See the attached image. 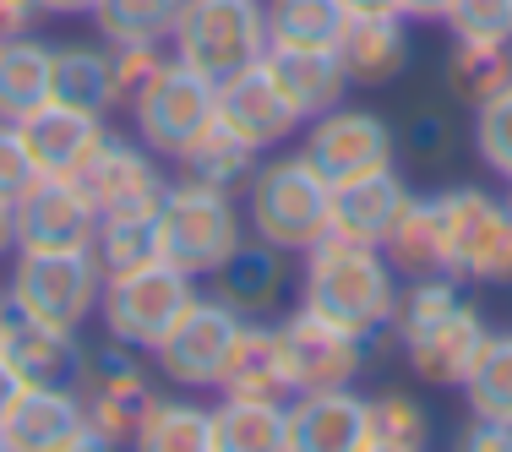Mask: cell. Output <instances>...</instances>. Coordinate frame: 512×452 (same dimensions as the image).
I'll list each match as a JSON object with an SVG mask.
<instances>
[{"label": "cell", "instance_id": "10", "mask_svg": "<svg viewBox=\"0 0 512 452\" xmlns=\"http://www.w3.org/2000/svg\"><path fill=\"white\" fill-rule=\"evenodd\" d=\"M300 158L327 180V186H349L360 175L398 164V126L376 109L338 104L300 126Z\"/></svg>", "mask_w": 512, "mask_h": 452}, {"label": "cell", "instance_id": "55", "mask_svg": "<svg viewBox=\"0 0 512 452\" xmlns=\"http://www.w3.org/2000/svg\"><path fill=\"white\" fill-rule=\"evenodd\" d=\"M507 202H512V180H507Z\"/></svg>", "mask_w": 512, "mask_h": 452}, {"label": "cell", "instance_id": "37", "mask_svg": "<svg viewBox=\"0 0 512 452\" xmlns=\"http://www.w3.org/2000/svg\"><path fill=\"white\" fill-rule=\"evenodd\" d=\"M463 295H458V278L453 273H425V278H404V289H398V305H393V327L387 333L404 344V338L425 333L431 322H442L447 311H453Z\"/></svg>", "mask_w": 512, "mask_h": 452}, {"label": "cell", "instance_id": "40", "mask_svg": "<svg viewBox=\"0 0 512 452\" xmlns=\"http://www.w3.org/2000/svg\"><path fill=\"white\" fill-rule=\"evenodd\" d=\"M442 22L463 44H512V0H447Z\"/></svg>", "mask_w": 512, "mask_h": 452}, {"label": "cell", "instance_id": "9", "mask_svg": "<svg viewBox=\"0 0 512 452\" xmlns=\"http://www.w3.org/2000/svg\"><path fill=\"white\" fill-rule=\"evenodd\" d=\"M71 393L82 398V414H88L93 431L120 442V447H131V436L142 431V420H148L153 403H158V387L142 371L137 349L115 344V338L82 349V371L71 382Z\"/></svg>", "mask_w": 512, "mask_h": 452}, {"label": "cell", "instance_id": "11", "mask_svg": "<svg viewBox=\"0 0 512 452\" xmlns=\"http://www.w3.org/2000/svg\"><path fill=\"white\" fill-rule=\"evenodd\" d=\"M278 360H284L289 398L295 393H327V387H355L365 371V338L344 333V327L322 322L316 311L295 305L278 316Z\"/></svg>", "mask_w": 512, "mask_h": 452}, {"label": "cell", "instance_id": "16", "mask_svg": "<svg viewBox=\"0 0 512 452\" xmlns=\"http://www.w3.org/2000/svg\"><path fill=\"white\" fill-rule=\"evenodd\" d=\"M485 344H491V327H485L480 305L458 300L442 322H431L425 333L404 338V360H409V371L420 376V382H431V387H463Z\"/></svg>", "mask_w": 512, "mask_h": 452}, {"label": "cell", "instance_id": "39", "mask_svg": "<svg viewBox=\"0 0 512 452\" xmlns=\"http://www.w3.org/2000/svg\"><path fill=\"white\" fill-rule=\"evenodd\" d=\"M469 137H474V158H480L496 180H512V82L496 99H485L474 109Z\"/></svg>", "mask_w": 512, "mask_h": 452}, {"label": "cell", "instance_id": "28", "mask_svg": "<svg viewBox=\"0 0 512 452\" xmlns=\"http://www.w3.org/2000/svg\"><path fill=\"white\" fill-rule=\"evenodd\" d=\"M55 99L60 104H77V109H93V115H109L120 104L115 93V66H109V44H82V39H66L55 44Z\"/></svg>", "mask_w": 512, "mask_h": 452}, {"label": "cell", "instance_id": "18", "mask_svg": "<svg viewBox=\"0 0 512 452\" xmlns=\"http://www.w3.org/2000/svg\"><path fill=\"white\" fill-rule=\"evenodd\" d=\"M371 442V409L355 387L289 398V452H365Z\"/></svg>", "mask_w": 512, "mask_h": 452}, {"label": "cell", "instance_id": "31", "mask_svg": "<svg viewBox=\"0 0 512 452\" xmlns=\"http://www.w3.org/2000/svg\"><path fill=\"white\" fill-rule=\"evenodd\" d=\"M512 82V44H463L453 39L442 66V88L453 93V104L480 109L485 99H496Z\"/></svg>", "mask_w": 512, "mask_h": 452}, {"label": "cell", "instance_id": "33", "mask_svg": "<svg viewBox=\"0 0 512 452\" xmlns=\"http://www.w3.org/2000/svg\"><path fill=\"white\" fill-rule=\"evenodd\" d=\"M131 452H213V409L191 398H158L131 436Z\"/></svg>", "mask_w": 512, "mask_h": 452}, {"label": "cell", "instance_id": "35", "mask_svg": "<svg viewBox=\"0 0 512 452\" xmlns=\"http://www.w3.org/2000/svg\"><path fill=\"white\" fill-rule=\"evenodd\" d=\"M93 256H99L104 278L137 273V267L158 262V213H115V218H99Z\"/></svg>", "mask_w": 512, "mask_h": 452}, {"label": "cell", "instance_id": "49", "mask_svg": "<svg viewBox=\"0 0 512 452\" xmlns=\"http://www.w3.org/2000/svg\"><path fill=\"white\" fill-rule=\"evenodd\" d=\"M17 256V218H11V202H0V262Z\"/></svg>", "mask_w": 512, "mask_h": 452}, {"label": "cell", "instance_id": "48", "mask_svg": "<svg viewBox=\"0 0 512 452\" xmlns=\"http://www.w3.org/2000/svg\"><path fill=\"white\" fill-rule=\"evenodd\" d=\"M44 17H93V6L99 0H39Z\"/></svg>", "mask_w": 512, "mask_h": 452}, {"label": "cell", "instance_id": "25", "mask_svg": "<svg viewBox=\"0 0 512 452\" xmlns=\"http://www.w3.org/2000/svg\"><path fill=\"white\" fill-rule=\"evenodd\" d=\"M218 398H278V403H289L273 322H240L229 365H224V376H218Z\"/></svg>", "mask_w": 512, "mask_h": 452}, {"label": "cell", "instance_id": "29", "mask_svg": "<svg viewBox=\"0 0 512 452\" xmlns=\"http://www.w3.org/2000/svg\"><path fill=\"white\" fill-rule=\"evenodd\" d=\"M256 158H262V153L246 148V142H240L235 131H229L224 120L213 115V126H207L202 137L175 158V164H180V175H186V180H202V186L229 191V197H235V191H246V186H251Z\"/></svg>", "mask_w": 512, "mask_h": 452}, {"label": "cell", "instance_id": "32", "mask_svg": "<svg viewBox=\"0 0 512 452\" xmlns=\"http://www.w3.org/2000/svg\"><path fill=\"white\" fill-rule=\"evenodd\" d=\"M186 0H99L93 6V28L104 44H153L164 50L175 39V22Z\"/></svg>", "mask_w": 512, "mask_h": 452}, {"label": "cell", "instance_id": "45", "mask_svg": "<svg viewBox=\"0 0 512 452\" xmlns=\"http://www.w3.org/2000/svg\"><path fill=\"white\" fill-rule=\"evenodd\" d=\"M44 6L39 0H0V44L6 39H28L33 28H39Z\"/></svg>", "mask_w": 512, "mask_h": 452}, {"label": "cell", "instance_id": "22", "mask_svg": "<svg viewBox=\"0 0 512 452\" xmlns=\"http://www.w3.org/2000/svg\"><path fill=\"white\" fill-rule=\"evenodd\" d=\"M409 197L414 191L398 175V164L376 169V175H360L349 186H333V235L355 240V246H382L393 235V224H398Z\"/></svg>", "mask_w": 512, "mask_h": 452}, {"label": "cell", "instance_id": "23", "mask_svg": "<svg viewBox=\"0 0 512 452\" xmlns=\"http://www.w3.org/2000/svg\"><path fill=\"white\" fill-rule=\"evenodd\" d=\"M82 431L88 414L71 387H28L6 420V442L17 452H71Z\"/></svg>", "mask_w": 512, "mask_h": 452}, {"label": "cell", "instance_id": "13", "mask_svg": "<svg viewBox=\"0 0 512 452\" xmlns=\"http://www.w3.org/2000/svg\"><path fill=\"white\" fill-rule=\"evenodd\" d=\"M88 202L99 207V218H115V213H158L169 191V175L158 164V153H148L137 137H109L99 153L82 164V175H71Z\"/></svg>", "mask_w": 512, "mask_h": 452}, {"label": "cell", "instance_id": "30", "mask_svg": "<svg viewBox=\"0 0 512 452\" xmlns=\"http://www.w3.org/2000/svg\"><path fill=\"white\" fill-rule=\"evenodd\" d=\"M382 256L393 262L398 278H425L442 273V218H436V197H414L404 202L393 235L382 240Z\"/></svg>", "mask_w": 512, "mask_h": 452}, {"label": "cell", "instance_id": "46", "mask_svg": "<svg viewBox=\"0 0 512 452\" xmlns=\"http://www.w3.org/2000/svg\"><path fill=\"white\" fill-rule=\"evenodd\" d=\"M22 393H28V382H22V376L6 365V354H0V431H6V420H11V409H17Z\"/></svg>", "mask_w": 512, "mask_h": 452}, {"label": "cell", "instance_id": "53", "mask_svg": "<svg viewBox=\"0 0 512 452\" xmlns=\"http://www.w3.org/2000/svg\"><path fill=\"white\" fill-rule=\"evenodd\" d=\"M6 327H11V300H6V289H0V338H6Z\"/></svg>", "mask_w": 512, "mask_h": 452}, {"label": "cell", "instance_id": "52", "mask_svg": "<svg viewBox=\"0 0 512 452\" xmlns=\"http://www.w3.org/2000/svg\"><path fill=\"white\" fill-rule=\"evenodd\" d=\"M365 452H420V447H398V442H376V436H371V442H365Z\"/></svg>", "mask_w": 512, "mask_h": 452}, {"label": "cell", "instance_id": "8", "mask_svg": "<svg viewBox=\"0 0 512 452\" xmlns=\"http://www.w3.org/2000/svg\"><path fill=\"white\" fill-rule=\"evenodd\" d=\"M197 278H186L180 267L169 262H148L137 273H115L104 278V295H99V322L115 344L137 349V354H153L175 333V322L191 311L197 300Z\"/></svg>", "mask_w": 512, "mask_h": 452}, {"label": "cell", "instance_id": "1", "mask_svg": "<svg viewBox=\"0 0 512 452\" xmlns=\"http://www.w3.org/2000/svg\"><path fill=\"white\" fill-rule=\"evenodd\" d=\"M398 289L404 284H398L382 246H355V240L327 235L322 246L300 256V305L316 311L322 322L365 338V344L393 327Z\"/></svg>", "mask_w": 512, "mask_h": 452}, {"label": "cell", "instance_id": "12", "mask_svg": "<svg viewBox=\"0 0 512 452\" xmlns=\"http://www.w3.org/2000/svg\"><path fill=\"white\" fill-rule=\"evenodd\" d=\"M246 316H235L218 295H197L191 311L175 322V333L153 349V365L169 387H186V393H218V376L229 365L235 333Z\"/></svg>", "mask_w": 512, "mask_h": 452}, {"label": "cell", "instance_id": "14", "mask_svg": "<svg viewBox=\"0 0 512 452\" xmlns=\"http://www.w3.org/2000/svg\"><path fill=\"white\" fill-rule=\"evenodd\" d=\"M17 218V251H93L99 207L66 175H39L28 197L11 207Z\"/></svg>", "mask_w": 512, "mask_h": 452}, {"label": "cell", "instance_id": "36", "mask_svg": "<svg viewBox=\"0 0 512 452\" xmlns=\"http://www.w3.org/2000/svg\"><path fill=\"white\" fill-rule=\"evenodd\" d=\"M458 393L469 403V414L512 425V333H491V344L480 349V360H474L469 382Z\"/></svg>", "mask_w": 512, "mask_h": 452}, {"label": "cell", "instance_id": "2", "mask_svg": "<svg viewBox=\"0 0 512 452\" xmlns=\"http://www.w3.org/2000/svg\"><path fill=\"white\" fill-rule=\"evenodd\" d=\"M246 229L284 256H306L333 235V186L300 153L267 158L246 186Z\"/></svg>", "mask_w": 512, "mask_h": 452}, {"label": "cell", "instance_id": "38", "mask_svg": "<svg viewBox=\"0 0 512 452\" xmlns=\"http://www.w3.org/2000/svg\"><path fill=\"white\" fill-rule=\"evenodd\" d=\"M365 409H371V436L376 442H398V447H420L431 442V414H425V403L404 393V387H387V393H371L365 398Z\"/></svg>", "mask_w": 512, "mask_h": 452}, {"label": "cell", "instance_id": "47", "mask_svg": "<svg viewBox=\"0 0 512 452\" xmlns=\"http://www.w3.org/2000/svg\"><path fill=\"white\" fill-rule=\"evenodd\" d=\"M442 11H447V0H398V17H409V22H442Z\"/></svg>", "mask_w": 512, "mask_h": 452}, {"label": "cell", "instance_id": "24", "mask_svg": "<svg viewBox=\"0 0 512 452\" xmlns=\"http://www.w3.org/2000/svg\"><path fill=\"white\" fill-rule=\"evenodd\" d=\"M82 349H88V344H82L77 333L22 322V316H11L6 338H0L6 365L28 387H71V382H77V371H82Z\"/></svg>", "mask_w": 512, "mask_h": 452}, {"label": "cell", "instance_id": "51", "mask_svg": "<svg viewBox=\"0 0 512 452\" xmlns=\"http://www.w3.org/2000/svg\"><path fill=\"white\" fill-rule=\"evenodd\" d=\"M71 452H126V447H120V442H109V436H99V431L88 425V431L77 436V447H71Z\"/></svg>", "mask_w": 512, "mask_h": 452}, {"label": "cell", "instance_id": "43", "mask_svg": "<svg viewBox=\"0 0 512 452\" xmlns=\"http://www.w3.org/2000/svg\"><path fill=\"white\" fill-rule=\"evenodd\" d=\"M109 66H115V93H120V104H126L131 93L164 66V50H153V44H109Z\"/></svg>", "mask_w": 512, "mask_h": 452}, {"label": "cell", "instance_id": "20", "mask_svg": "<svg viewBox=\"0 0 512 452\" xmlns=\"http://www.w3.org/2000/svg\"><path fill=\"white\" fill-rule=\"evenodd\" d=\"M262 66L273 71L278 93L300 115V126L327 115V109H338L349 93L344 60H338V50H327V44H267Z\"/></svg>", "mask_w": 512, "mask_h": 452}, {"label": "cell", "instance_id": "4", "mask_svg": "<svg viewBox=\"0 0 512 452\" xmlns=\"http://www.w3.org/2000/svg\"><path fill=\"white\" fill-rule=\"evenodd\" d=\"M104 267L93 251H17L6 278L11 316L60 333H82L88 316H99Z\"/></svg>", "mask_w": 512, "mask_h": 452}, {"label": "cell", "instance_id": "19", "mask_svg": "<svg viewBox=\"0 0 512 452\" xmlns=\"http://www.w3.org/2000/svg\"><path fill=\"white\" fill-rule=\"evenodd\" d=\"M289 262H295V256H284L278 246L246 235V246L213 273V295L224 300L235 316H246V322H273V311L289 295V278H295Z\"/></svg>", "mask_w": 512, "mask_h": 452}, {"label": "cell", "instance_id": "17", "mask_svg": "<svg viewBox=\"0 0 512 452\" xmlns=\"http://www.w3.org/2000/svg\"><path fill=\"white\" fill-rule=\"evenodd\" d=\"M109 137H115V131L104 126V115L60 104V99H50L44 109H33V115L22 120V142H28L39 175H66V180L82 175V164H88Z\"/></svg>", "mask_w": 512, "mask_h": 452}, {"label": "cell", "instance_id": "5", "mask_svg": "<svg viewBox=\"0 0 512 452\" xmlns=\"http://www.w3.org/2000/svg\"><path fill=\"white\" fill-rule=\"evenodd\" d=\"M442 218V273L458 284H512V202L485 186H447L436 191Z\"/></svg>", "mask_w": 512, "mask_h": 452}, {"label": "cell", "instance_id": "26", "mask_svg": "<svg viewBox=\"0 0 512 452\" xmlns=\"http://www.w3.org/2000/svg\"><path fill=\"white\" fill-rule=\"evenodd\" d=\"M55 99V44L44 39H6L0 44V120L22 126L33 109Z\"/></svg>", "mask_w": 512, "mask_h": 452}, {"label": "cell", "instance_id": "42", "mask_svg": "<svg viewBox=\"0 0 512 452\" xmlns=\"http://www.w3.org/2000/svg\"><path fill=\"white\" fill-rule=\"evenodd\" d=\"M398 148H409L420 164H442L453 153V126H447L442 109H414L409 126L398 131Z\"/></svg>", "mask_w": 512, "mask_h": 452}, {"label": "cell", "instance_id": "34", "mask_svg": "<svg viewBox=\"0 0 512 452\" xmlns=\"http://www.w3.org/2000/svg\"><path fill=\"white\" fill-rule=\"evenodd\" d=\"M267 6V44H327L333 50L349 11L344 0H262Z\"/></svg>", "mask_w": 512, "mask_h": 452}, {"label": "cell", "instance_id": "27", "mask_svg": "<svg viewBox=\"0 0 512 452\" xmlns=\"http://www.w3.org/2000/svg\"><path fill=\"white\" fill-rule=\"evenodd\" d=\"M213 452H289V403L278 398H218Z\"/></svg>", "mask_w": 512, "mask_h": 452}, {"label": "cell", "instance_id": "50", "mask_svg": "<svg viewBox=\"0 0 512 452\" xmlns=\"http://www.w3.org/2000/svg\"><path fill=\"white\" fill-rule=\"evenodd\" d=\"M349 17H387V11H398V0H344Z\"/></svg>", "mask_w": 512, "mask_h": 452}, {"label": "cell", "instance_id": "21", "mask_svg": "<svg viewBox=\"0 0 512 452\" xmlns=\"http://www.w3.org/2000/svg\"><path fill=\"white\" fill-rule=\"evenodd\" d=\"M338 60H344L349 88H387L409 71L414 39H409V17L387 11V17H349L338 33Z\"/></svg>", "mask_w": 512, "mask_h": 452}, {"label": "cell", "instance_id": "15", "mask_svg": "<svg viewBox=\"0 0 512 452\" xmlns=\"http://www.w3.org/2000/svg\"><path fill=\"white\" fill-rule=\"evenodd\" d=\"M218 120L256 153H273V148H284L289 137H300V115L289 109V99L278 93L273 71H267L262 60L246 71H235L229 82H218Z\"/></svg>", "mask_w": 512, "mask_h": 452}, {"label": "cell", "instance_id": "7", "mask_svg": "<svg viewBox=\"0 0 512 452\" xmlns=\"http://www.w3.org/2000/svg\"><path fill=\"white\" fill-rule=\"evenodd\" d=\"M169 55L202 71L207 82H229L267 55V6L262 0H186Z\"/></svg>", "mask_w": 512, "mask_h": 452}, {"label": "cell", "instance_id": "44", "mask_svg": "<svg viewBox=\"0 0 512 452\" xmlns=\"http://www.w3.org/2000/svg\"><path fill=\"white\" fill-rule=\"evenodd\" d=\"M453 452H512V425H502V420H480V414H469V425L458 431Z\"/></svg>", "mask_w": 512, "mask_h": 452}, {"label": "cell", "instance_id": "41", "mask_svg": "<svg viewBox=\"0 0 512 452\" xmlns=\"http://www.w3.org/2000/svg\"><path fill=\"white\" fill-rule=\"evenodd\" d=\"M33 180H39V164H33L28 142H22V126L0 120V202L17 207L22 197H28Z\"/></svg>", "mask_w": 512, "mask_h": 452}, {"label": "cell", "instance_id": "6", "mask_svg": "<svg viewBox=\"0 0 512 452\" xmlns=\"http://www.w3.org/2000/svg\"><path fill=\"white\" fill-rule=\"evenodd\" d=\"M126 115H131V137H137L148 153L175 164V158L213 126L218 82H207L202 71L186 66V60L164 55V66L126 99Z\"/></svg>", "mask_w": 512, "mask_h": 452}, {"label": "cell", "instance_id": "54", "mask_svg": "<svg viewBox=\"0 0 512 452\" xmlns=\"http://www.w3.org/2000/svg\"><path fill=\"white\" fill-rule=\"evenodd\" d=\"M0 452H17V447H11V442H6V431H0Z\"/></svg>", "mask_w": 512, "mask_h": 452}, {"label": "cell", "instance_id": "3", "mask_svg": "<svg viewBox=\"0 0 512 452\" xmlns=\"http://www.w3.org/2000/svg\"><path fill=\"white\" fill-rule=\"evenodd\" d=\"M246 207L229 191L202 180H169L158 202V262L180 267L186 278H213L240 246H246Z\"/></svg>", "mask_w": 512, "mask_h": 452}]
</instances>
